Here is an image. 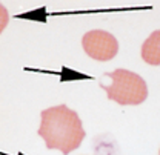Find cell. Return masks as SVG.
I'll use <instances>...</instances> for the list:
<instances>
[{
  "mask_svg": "<svg viewBox=\"0 0 160 155\" xmlns=\"http://www.w3.org/2000/svg\"><path fill=\"white\" fill-rule=\"evenodd\" d=\"M83 51L91 58L97 61H109L119 52V41L117 39L103 29L88 31L82 37Z\"/></svg>",
  "mask_w": 160,
  "mask_h": 155,
  "instance_id": "cell-3",
  "label": "cell"
},
{
  "mask_svg": "<svg viewBox=\"0 0 160 155\" xmlns=\"http://www.w3.org/2000/svg\"><path fill=\"white\" fill-rule=\"evenodd\" d=\"M140 56L145 63L159 66L160 65V29L149 34V37L143 41Z\"/></svg>",
  "mask_w": 160,
  "mask_h": 155,
  "instance_id": "cell-4",
  "label": "cell"
},
{
  "mask_svg": "<svg viewBox=\"0 0 160 155\" xmlns=\"http://www.w3.org/2000/svg\"><path fill=\"white\" fill-rule=\"evenodd\" d=\"M103 78H108L109 81H99V86L106 92L109 100L120 106H137L148 97L146 81L136 72L119 68L112 72L103 74Z\"/></svg>",
  "mask_w": 160,
  "mask_h": 155,
  "instance_id": "cell-2",
  "label": "cell"
},
{
  "mask_svg": "<svg viewBox=\"0 0 160 155\" xmlns=\"http://www.w3.org/2000/svg\"><path fill=\"white\" fill-rule=\"evenodd\" d=\"M8 23H9V12H8V9L0 3V34H2L3 29L8 26Z\"/></svg>",
  "mask_w": 160,
  "mask_h": 155,
  "instance_id": "cell-5",
  "label": "cell"
},
{
  "mask_svg": "<svg viewBox=\"0 0 160 155\" xmlns=\"http://www.w3.org/2000/svg\"><path fill=\"white\" fill-rule=\"evenodd\" d=\"M159 155H160V151H159Z\"/></svg>",
  "mask_w": 160,
  "mask_h": 155,
  "instance_id": "cell-6",
  "label": "cell"
},
{
  "mask_svg": "<svg viewBox=\"0 0 160 155\" xmlns=\"http://www.w3.org/2000/svg\"><path fill=\"white\" fill-rule=\"evenodd\" d=\"M39 135L48 149H57L63 155L76 151L86 135L79 114L66 104L42 111Z\"/></svg>",
  "mask_w": 160,
  "mask_h": 155,
  "instance_id": "cell-1",
  "label": "cell"
}]
</instances>
